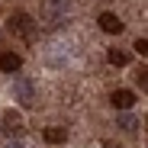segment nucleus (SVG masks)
<instances>
[{
	"mask_svg": "<svg viewBox=\"0 0 148 148\" xmlns=\"http://www.w3.org/2000/svg\"><path fill=\"white\" fill-rule=\"evenodd\" d=\"M68 7H71V0H45V10H48V13H55V16H61Z\"/></svg>",
	"mask_w": 148,
	"mask_h": 148,
	"instance_id": "1a4fd4ad",
	"label": "nucleus"
},
{
	"mask_svg": "<svg viewBox=\"0 0 148 148\" xmlns=\"http://www.w3.org/2000/svg\"><path fill=\"white\" fill-rule=\"evenodd\" d=\"M42 135H45V142H48V145H61V142L68 138V132H64L61 126H48Z\"/></svg>",
	"mask_w": 148,
	"mask_h": 148,
	"instance_id": "0eeeda50",
	"label": "nucleus"
},
{
	"mask_svg": "<svg viewBox=\"0 0 148 148\" xmlns=\"http://www.w3.org/2000/svg\"><path fill=\"white\" fill-rule=\"evenodd\" d=\"M116 126H119L122 132H135V126H138V122H135L132 116H119V119H116Z\"/></svg>",
	"mask_w": 148,
	"mask_h": 148,
	"instance_id": "9d476101",
	"label": "nucleus"
},
{
	"mask_svg": "<svg viewBox=\"0 0 148 148\" xmlns=\"http://www.w3.org/2000/svg\"><path fill=\"white\" fill-rule=\"evenodd\" d=\"M13 97H16L23 106H32V100H36L32 81H29V77H13Z\"/></svg>",
	"mask_w": 148,
	"mask_h": 148,
	"instance_id": "f03ea898",
	"label": "nucleus"
},
{
	"mask_svg": "<svg viewBox=\"0 0 148 148\" xmlns=\"http://www.w3.org/2000/svg\"><path fill=\"white\" fill-rule=\"evenodd\" d=\"M135 52L148 58V39H138V42H135Z\"/></svg>",
	"mask_w": 148,
	"mask_h": 148,
	"instance_id": "9b49d317",
	"label": "nucleus"
},
{
	"mask_svg": "<svg viewBox=\"0 0 148 148\" xmlns=\"http://www.w3.org/2000/svg\"><path fill=\"white\" fill-rule=\"evenodd\" d=\"M19 68H23V58H19L16 52H3V55H0V71L13 74V71H19Z\"/></svg>",
	"mask_w": 148,
	"mask_h": 148,
	"instance_id": "39448f33",
	"label": "nucleus"
},
{
	"mask_svg": "<svg viewBox=\"0 0 148 148\" xmlns=\"http://www.w3.org/2000/svg\"><path fill=\"white\" fill-rule=\"evenodd\" d=\"M7 26H10V32L13 36H19V39H26V42H32L36 39V23H32V16L29 13H10V19H7Z\"/></svg>",
	"mask_w": 148,
	"mask_h": 148,
	"instance_id": "f257e3e1",
	"label": "nucleus"
},
{
	"mask_svg": "<svg viewBox=\"0 0 148 148\" xmlns=\"http://www.w3.org/2000/svg\"><path fill=\"white\" fill-rule=\"evenodd\" d=\"M106 61H110L113 68H126V64H129V55L119 52V48H110V52H106Z\"/></svg>",
	"mask_w": 148,
	"mask_h": 148,
	"instance_id": "6e6552de",
	"label": "nucleus"
},
{
	"mask_svg": "<svg viewBox=\"0 0 148 148\" xmlns=\"http://www.w3.org/2000/svg\"><path fill=\"white\" fill-rule=\"evenodd\" d=\"M135 77H138V84H142V87L148 90V71H138V74H135Z\"/></svg>",
	"mask_w": 148,
	"mask_h": 148,
	"instance_id": "f8f14e48",
	"label": "nucleus"
},
{
	"mask_svg": "<svg viewBox=\"0 0 148 148\" xmlns=\"http://www.w3.org/2000/svg\"><path fill=\"white\" fill-rule=\"evenodd\" d=\"M110 103H113L116 110H129V106L135 103V93H132V90H116V93L110 97Z\"/></svg>",
	"mask_w": 148,
	"mask_h": 148,
	"instance_id": "423d86ee",
	"label": "nucleus"
},
{
	"mask_svg": "<svg viewBox=\"0 0 148 148\" xmlns=\"http://www.w3.org/2000/svg\"><path fill=\"white\" fill-rule=\"evenodd\" d=\"M100 29L110 32V36H119V32H122V19H119L116 13H103V16H100Z\"/></svg>",
	"mask_w": 148,
	"mask_h": 148,
	"instance_id": "20e7f679",
	"label": "nucleus"
},
{
	"mask_svg": "<svg viewBox=\"0 0 148 148\" xmlns=\"http://www.w3.org/2000/svg\"><path fill=\"white\" fill-rule=\"evenodd\" d=\"M0 129H3V132H10V135L23 132V119H19V113H13V110L0 113Z\"/></svg>",
	"mask_w": 148,
	"mask_h": 148,
	"instance_id": "7ed1b4c3",
	"label": "nucleus"
}]
</instances>
